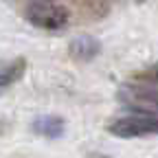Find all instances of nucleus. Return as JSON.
<instances>
[{
	"instance_id": "7ed1b4c3",
	"label": "nucleus",
	"mask_w": 158,
	"mask_h": 158,
	"mask_svg": "<svg viewBox=\"0 0 158 158\" xmlns=\"http://www.w3.org/2000/svg\"><path fill=\"white\" fill-rule=\"evenodd\" d=\"M108 132L118 138H138V136H149L158 132V116L156 114H143L134 112L127 116L112 118L108 123Z\"/></svg>"
},
{
	"instance_id": "20e7f679",
	"label": "nucleus",
	"mask_w": 158,
	"mask_h": 158,
	"mask_svg": "<svg viewBox=\"0 0 158 158\" xmlns=\"http://www.w3.org/2000/svg\"><path fill=\"white\" fill-rule=\"evenodd\" d=\"M68 53L77 62H92V59L101 53V42L90 35H79L75 40H70L68 44Z\"/></svg>"
},
{
	"instance_id": "f257e3e1",
	"label": "nucleus",
	"mask_w": 158,
	"mask_h": 158,
	"mask_svg": "<svg viewBox=\"0 0 158 158\" xmlns=\"http://www.w3.org/2000/svg\"><path fill=\"white\" fill-rule=\"evenodd\" d=\"M118 103L130 108L132 112L143 114H156L158 110V79H156V66L149 70L132 75L127 81L118 86L116 92Z\"/></svg>"
},
{
	"instance_id": "f03ea898",
	"label": "nucleus",
	"mask_w": 158,
	"mask_h": 158,
	"mask_svg": "<svg viewBox=\"0 0 158 158\" xmlns=\"http://www.w3.org/2000/svg\"><path fill=\"white\" fill-rule=\"evenodd\" d=\"M24 18L29 24L44 29V31H59L68 24L70 13L57 0H29L24 7Z\"/></svg>"
},
{
	"instance_id": "0eeeda50",
	"label": "nucleus",
	"mask_w": 158,
	"mask_h": 158,
	"mask_svg": "<svg viewBox=\"0 0 158 158\" xmlns=\"http://www.w3.org/2000/svg\"><path fill=\"white\" fill-rule=\"evenodd\" d=\"M81 5L92 13V15H106L112 7V0H81Z\"/></svg>"
},
{
	"instance_id": "423d86ee",
	"label": "nucleus",
	"mask_w": 158,
	"mask_h": 158,
	"mask_svg": "<svg viewBox=\"0 0 158 158\" xmlns=\"http://www.w3.org/2000/svg\"><path fill=\"white\" fill-rule=\"evenodd\" d=\"M24 70H27V59L24 57H15L11 62H0V92L11 88L15 81H20Z\"/></svg>"
},
{
	"instance_id": "39448f33",
	"label": "nucleus",
	"mask_w": 158,
	"mask_h": 158,
	"mask_svg": "<svg viewBox=\"0 0 158 158\" xmlns=\"http://www.w3.org/2000/svg\"><path fill=\"white\" fill-rule=\"evenodd\" d=\"M33 132L37 136H44L48 141H55V138L64 136L66 132V121L62 116H55V114H46V116H40L33 121Z\"/></svg>"
}]
</instances>
